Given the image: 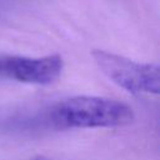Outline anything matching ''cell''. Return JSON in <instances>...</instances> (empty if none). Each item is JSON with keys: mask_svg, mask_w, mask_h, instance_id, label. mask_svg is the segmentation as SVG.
<instances>
[{"mask_svg": "<svg viewBox=\"0 0 160 160\" xmlns=\"http://www.w3.org/2000/svg\"><path fill=\"white\" fill-rule=\"evenodd\" d=\"M64 60L59 54L41 58L0 55V76L25 84L50 85L60 78Z\"/></svg>", "mask_w": 160, "mask_h": 160, "instance_id": "obj_3", "label": "cell"}, {"mask_svg": "<svg viewBox=\"0 0 160 160\" xmlns=\"http://www.w3.org/2000/svg\"><path fill=\"white\" fill-rule=\"evenodd\" d=\"M39 160H40V159H39Z\"/></svg>", "mask_w": 160, "mask_h": 160, "instance_id": "obj_4", "label": "cell"}, {"mask_svg": "<svg viewBox=\"0 0 160 160\" xmlns=\"http://www.w3.org/2000/svg\"><path fill=\"white\" fill-rule=\"evenodd\" d=\"M132 109L115 99L79 95L52 105L48 112L49 124L58 130L124 128L134 121Z\"/></svg>", "mask_w": 160, "mask_h": 160, "instance_id": "obj_1", "label": "cell"}, {"mask_svg": "<svg viewBox=\"0 0 160 160\" xmlns=\"http://www.w3.org/2000/svg\"><path fill=\"white\" fill-rule=\"evenodd\" d=\"M98 68L118 86L131 94L160 92V68L152 62H138L105 50L91 52Z\"/></svg>", "mask_w": 160, "mask_h": 160, "instance_id": "obj_2", "label": "cell"}]
</instances>
